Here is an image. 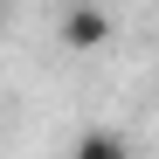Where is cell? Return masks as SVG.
<instances>
[{
    "mask_svg": "<svg viewBox=\"0 0 159 159\" xmlns=\"http://www.w3.org/2000/svg\"><path fill=\"white\" fill-rule=\"evenodd\" d=\"M111 35H118V21H111V7H97V0H69V7L56 14V42L69 48V56H97Z\"/></svg>",
    "mask_w": 159,
    "mask_h": 159,
    "instance_id": "6da1fadb",
    "label": "cell"
},
{
    "mask_svg": "<svg viewBox=\"0 0 159 159\" xmlns=\"http://www.w3.org/2000/svg\"><path fill=\"white\" fill-rule=\"evenodd\" d=\"M69 159H131V139H125V131H111V125H90V131H76Z\"/></svg>",
    "mask_w": 159,
    "mask_h": 159,
    "instance_id": "7a4b0ae2",
    "label": "cell"
}]
</instances>
